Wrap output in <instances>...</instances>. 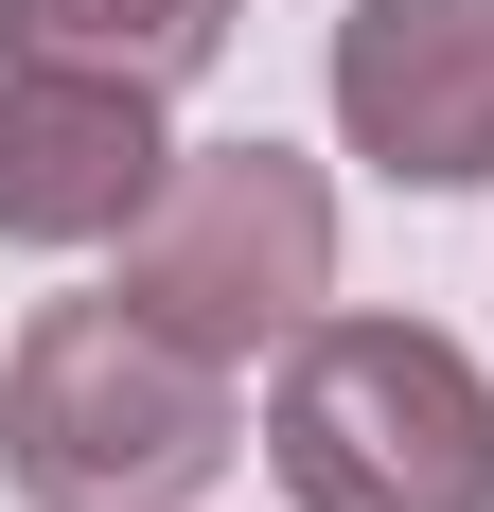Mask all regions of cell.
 <instances>
[{
    "label": "cell",
    "instance_id": "6da1fadb",
    "mask_svg": "<svg viewBox=\"0 0 494 512\" xmlns=\"http://www.w3.org/2000/svg\"><path fill=\"white\" fill-rule=\"evenodd\" d=\"M247 407H230V354L159 336L124 283L106 301H36L18 354H0V477L18 512H195L230 477Z\"/></svg>",
    "mask_w": 494,
    "mask_h": 512
},
{
    "label": "cell",
    "instance_id": "7a4b0ae2",
    "mask_svg": "<svg viewBox=\"0 0 494 512\" xmlns=\"http://www.w3.org/2000/svg\"><path fill=\"white\" fill-rule=\"evenodd\" d=\"M265 460L300 512H494V371L442 318H300Z\"/></svg>",
    "mask_w": 494,
    "mask_h": 512
},
{
    "label": "cell",
    "instance_id": "3957f363",
    "mask_svg": "<svg viewBox=\"0 0 494 512\" xmlns=\"http://www.w3.org/2000/svg\"><path fill=\"white\" fill-rule=\"evenodd\" d=\"M124 301L247 371L265 336L336 318V177L300 142H177L159 212L124 230Z\"/></svg>",
    "mask_w": 494,
    "mask_h": 512
},
{
    "label": "cell",
    "instance_id": "277c9868",
    "mask_svg": "<svg viewBox=\"0 0 494 512\" xmlns=\"http://www.w3.org/2000/svg\"><path fill=\"white\" fill-rule=\"evenodd\" d=\"M159 177H177L159 89L0 53V248H124V230L159 212Z\"/></svg>",
    "mask_w": 494,
    "mask_h": 512
},
{
    "label": "cell",
    "instance_id": "5b68a950",
    "mask_svg": "<svg viewBox=\"0 0 494 512\" xmlns=\"http://www.w3.org/2000/svg\"><path fill=\"white\" fill-rule=\"evenodd\" d=\"M336 124L406 195L494 177V0H353L336 18Z\"/></svg>",
    "mask_w": 494,
    "mask_h": 512
},
{
    "label": "cell",
    "instance_id": "8992f818",
    "mask_svg": "<svg viewBox=\"0 0 494 512\" xmlns=\"http://www.w3.org/2000/svg\"><path fill=\"white\" fill-rule=\"evenodd\" d=\"M0 53L124 71V89H195L212 53H230V0H0Z\"/></svg>",
    "mask_w": 494,
    "mask_h": 512
}]
</instances>
